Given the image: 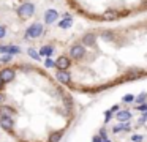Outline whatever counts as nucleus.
Listing matches in <instances>:
<instances>
[{
  "instance_id": "nucleus-31",
  "label": "nucleus",
  "mask_w": 147,
  "mask_h": 142,
  "mask_svg": "<svg viewBox=\"0 0 147 142\" xmlns=\"http://www.w3.org/2000/svg\"><path fill=\"white\" fill-rule=\"evenodd\" d=\"M101 142H111V139H103Z\"/></svg>"
},
{
  "instance_id": "nucleus-8",
  "label": "nucleus",
  "mask_w": 147,
  "mask_h": 142,
  "mask_svg": "<svg viewBox=\"0 0 147 142\" xmlns=\"http://www.w3.org/2000/svg\"><path fill=\"white\" fill-rule=\"evenodd\" d=\"M59 17V13L55 11V9H48V11L45 13V22L46 24H52V22H55Z\"/></svg>"
},
{
  "instance_id": "nucleus-15",
  "label": "nucleus",
  "mask_w": 147,
  "mask_h": 142,
  "mask_svg": "<svg viewBox=\"0 0 147 142\" xmlns=\"http://www.w3.org/2000/svg\"><path fill=\"white\" fill-rule=\"evenodd\" d=\"M142 76V71H138V69H131V71L127 73V77L128 79H138Z\"/></svg>"
},
{
  "instance_id": "nucleus-1",
  "label": "nucleus",
  "mask_w": 147,
  "mask_h": 142,
  "mask_svg": "<svg viewBox=\"0 0 147 142\" xmlns=\"http://www.w3.org/2000/svg\"><path fill=\"white\" fill-rule=\"evenodd\" d=\"M43 35V25L40 24V22H35V24H32L29 28H27L26 32V36L27 38H38Z\"/></svg>"
},
{
  "instance_id": "nucleus-17",
  "label": "nucleus",
  "mask_w": 147,
  "mask_h": 142,
  "mask_svg": "<svg viewBox=\"0 0 147 142\" xmlns=\"http://www.w3.org/2000/svg\"><path fill=\"white\" fill-rule=\"evenodd\" d=\"M136 100V96H134V95H125L123 98H122V101H123V103H133V101Z\"/></svg>"
},
{
  "instance_id": "nucleus-20",
  "label": "nucleus",
  "mask_w": 147,
  "mask_h": 142,
  "mask_svg": "<svg viewBox=\"0 0 147 142\" xmlns=\"http://www.w3.org/2000/svg\"><path fill=\"white\" fill-rule=\"evenodd\" d=\"M60 133H55V134H52L51 136V139H49V142H59V141H60Z\"/></svg>"
},
{
  "instance_id": "nucleus-27",
  "label": "nucleus",
  "mask_w": 147,
  "mask_h": 142,
  "mask_svg": "<svg viewBox=\"0 0 147 142\" xmlns=\"http://www.w3.org/2000/svg\"><path fill=\"white\" fill-rule=\"evenodd\" d=\"M119 107H120V106H119V104H115V106H112V107H111V112H112V114L119 112Z\"/></svg>"
},
{
  "instance_id": "nucleus-11",
  "label": "nucleus",
  "mask_w": 147,
  "mask_h": 142,
  "mask_svg": "<svg viewBox=\"0 0 147 142\" xmlns=\"http://www.w3.org/2000/svg\"><path fill=\"white\" fill-rule=\"evenodd\" d=\"M57 79H59L60 82H63V84H67V82H70L71 76L68 74L67 71H60V69H59V73H57Z\"/></svg>"
},
{
  "instance_id": "nucleus-7",
  "label": "nucleus",
  "mask_w": 147,
  "mask_h": 142,
  "mask_svg": "<svg viewBox=\"0 0 147 142\" xmlns=\"http://www.w3.org/2000/svg\"><path fill=\"white\" fill-rule=\"evenodd\" d=\"M55 66H57L60 71H65L67 68H70V59L68 57H59L57 59V62H55Z\"/></svg>"
},
{
  "instance_id": "nucleus-23",
  "label": "nucleus",
  "mask_w": 147,
  "mask_h": 142,
  "mask_svg": "<svg viewBox=\"0 0 147 142\" xmlns=\"http://www.w3.org/2000/svg\"><path fill=\"white\" fill-rule=\"evenodd\" d=\"M111 118H112V112H111V110H106V112H105V120H106V122H109Z\"/></svg>"
},
{
  "instance_id": "nucleus-21",
  "label": "nucleus",
  "mask_w": 147,
  "mask_h": 142,
  "mask_svg": "<svg viewBox=\"0 0 147 142\" xmlns=\"http://www.w3.org/2000/svg\"><path fill=\"white\" fill-rule=\"evenodd\" d=\"M138 110H141V112H147V103H142L139 104V106H136Z\"/></svg>"
},
{
  "instance_id": "nucleus-3",
  "label": "nucleus",
  "mask_w": 147,
  "mask_h": 142,
  "mask_svg": "<svg viewBox=\"0 0 147 142\" xmlns=\"http://www.w3.org/2000/svg\"><path fill=\"white\" fill-rule=\"evenodd\" d=\"M0 126L5 129V131L11 133L10 129H13V118L8 115H0Z\"/></svg>"
},
{
  "instance_id": "nucleus-16",
  "label": "nucleus",
  "mask_w": 147,
  "mask_h": 142,
  "mask_svg": "<svg viewBox=\"0 0 147 142\" xmlns=\"http://www.w3.org/2000/svg\"><path fill=\"white\" fill-rule=\"evenodd\" d=\"M146 100H147V93H146V92H142L139 96H136V100H134V101H136V103H139V104H142Z\"/></svg>"
},
{
  "instance_id": "nucleus-4",
  "label": "nucleus",
  "mask_w": 147,
  "mask_h": 142,
  "mask_svg": "<svg viewBox=\"0 0 147 142\" xmlns=\"http://www.w3.org/2000/svg\"><path fill=\"white\" fill-rule=\"evenodd\" d=\"M84 54H86V49H84V46H81V44H74L70 50V55L74 57V59H81Z\"/></svg>"
},
{
  "instance_id": "nucleus-30",
  "label": "nucleus",
  "mask_w": 147,
  "mask_h": 142,
  "mask_svg": "<svg viewBox=\"0 0 147 142\" xmlns=\"http://www.w3.org/2000/svg\"><path fill=\"white\" fill-rule=\"evenodd\" d=\"M103 38H108V40H112V35H111V33H103Z\"/></svg>"
},
{
  "instance_id": "nucleus-13",
  "label": "nucleus",
  "mask_w": 147,
  "mask_h": 142,
  "mask_svg": "<svg viewBox=\"0 0 147 142\" xmlns=\"http://www.w3.org/2000/svg\"><path fill=\"white\" fill-rule=\"evenodd\" d=\"M82 43H84V44H87V46H92V44L95 43V35H93V33L86 35V36L82 38Z\"/></svg>"
},
{
  "instance_id": "nucleus-25",
  "label": "nucleus",
  "mask_w": 147,
  "mask_h": 142,
  "mask_svg": "<svg viewBox=\"0 0 147 142\" xmlns=\"http://www.w3.org/2000/svg\"><path fill=\"white\" fill-rule=\"evenodd\" d=\"M5 30H7V28H5L3 25H0V38H3V36H5V33H7Z\"/></svg>"
},
{
  "instance_id": "nucleus-18",
  "label": "nucleus",
  "mask_w": 147,
  "mask_h": 142,
  "mask_svg": "<svg viewBox=\"0 0 147 142\" xmlns=\"http://www.w3.org/2000/svg\"><path fill=\"white\" fill-rule=\"evenodd\" d=\"M105 17L106 19H117L119 14H117V13H114V11H108V13H105Z\"/></svg>"
},
{
  "instance_id": "nucleus-26",
  "label": "nucleus",
  "mask_w": 147,
  "mask_h": 142,
  "mask_svg": "<svg viewBox=\"0 0 147 142\" xmlns=\"http://www.w3.org/2000/svg\"><path fill=\"white\" fill-rule=\"evenodd\" d=\"M11 59H13V55H7V57H2V59H0V62H10Z\"/></svg>"
},
{
  "instance_id": "nucleus-5",
  "label": "nucleus",
  "mask_w": 147,
  "mask_h": 142,
  "mask_svg": "<svg viewBox=\"0 0 147 142\" xmlns=\"http://www.w3.org/2000/svg\"><path fill=\"white\" fill-rule=\"evenodd\" d=\"M115 118L119 123H128V120L131 118V112L130 110H119V112H115Z\"/></svg>"
},
{
  "instance_id": "nucleus-22",
  "label": "nucleus",
  "mask_w": 147,
  "mask_h": 142,
  "mask_svg": "<svg viewBox=\"0 0 147 142\" xmlns=\"http://www.w3.org/2000/svg\"><path fill=\"white\" fill-rule=\"evenodd\" d=\"M131 141H133V142H142V136L133 134V136H131Z\"/></svg>"
},
{
  "instance_id": "nucleus-19",
  "label": "nucleus",
  "mask_w": 147,
  "mask_h": 142,
  "mask_svg": "<svg viewBox=\"0 0 147 142\" xmlns=\"http://www.w3.org/2000/svg\"><path fill=\"white\" fill-rule=\"evenodd\" d=\"M29 55L32 57V59H35V60H40V54L36 52L35 49H29Z\"/></svg>"
},
{
  "instance_id": "nucleus-29",
  "label": "nucleus",
  "mask_w": 147,
  "mask_h": 142,
  "mask_svg": "<svg viewBox=\"0 0 147 142\" xmlns=\"http://www.w3.org/2000/svg\"><path fill=\"white\" fill-rule=\"evenodd\" d=\"M101 141H103V139H101V137H100V134H96V136H95V137H93V139H92V142H101Z\"/></svg>"
},
{
  "instance_id": "nucleus-10",
  "label": "nucleus",
  "mask_w": 147,
  "mask_h": 142,
  "mask_svg": "<svg viewBox=\"0 0 147 142\" xmlns=\"http://www.w3.org/2000/svg\"><path fill=\"white\" fill-rule=\"evenodd\" d=\"M71 24H73V19H71V16H70V14H65V19L59 22V27H60V28H70Z\"/></svg>"
},
{
  "instance_id": "nucleus-9",
  "label": "nucleus",
  "mask_w": 147,
  "mask_h": 142,
  "mask_svg": "<svg viewBox=\"0 0 147 142\" xmlns=\"http://www.w3.org/2000/svg\"><path fill=\"white\" fill-rule=\"evenodd\" d=\"M0 52H8V54L13 55V54H19L21 49L16 46H0Z\"/></svg>"
},
{
  "instance_id": "nucleus-6",
  "label": "nucleus",
  "mask_w": 147,
  "mask_h": 142,
  "mask_svg": "<svg viewBox=\"0 0 147 142\" xmlns=\"http://www.w3.org/2000/svg\"><path fill=\"white\" fill-rule=\"evenodd\" d=\"M13 77H14V71L11 68H5V69H2V71H0V79H2L3 82L13 81Z\"/></svg>"
},
{
  "instance_id": "nucleus-14",
  "label": "nucleus",
  "mask_w": 147,
  "mask_h": 142,
  "mask_svg": "<svg viewBox=\"0 0 147 142\" xmlns=\"http://www.w3.org/2000/svg\"><path fill=\"white\" fill-rule=\"evenodd\" d=\"M52 52H54V47H52V46H43V47H41V50H40V55H46V57H49Z\"/></svg>"
},
{
  "instance_id": "nucleus-32",
  "label": "nucleus",
  "mask_w": 147,
  "mask_h": 142,
  "mask_svg": "<svg viewBox=\"0 0 147 142\" xmlns=\"http://www.w3.org/2000/svg\"><path fill=\"white\" fill-rule=\"evenodd\" d=\"M2 84H3V81H2V79H0V87H2Z\"/></svg>"
},
{
  "instance_id": "nucleus-24",
  "label": "nucleus",
  "mask_w": 147,
  "mask_h": 142,
  "mask_svg": "<svg viewBox=\"0 0 147 142\" xmlns=\"http://www.w3.org/2000/svg\"><path fill=\"white\" fill-rule=\"evenodd\" d=\"M45 65L48 66V68H52V66H55V63L52 62L51 59H46V62H45Z\"/></svg>"
},
{
  "instance_id": "nucleus-28",
  "label": "nucleus",
  "mask_w": 147,
  "mask_h": 142,
  "mask_svg": "<svg viewBox=\"0 0 147 142\" xmlns=\"http://www.w3.org/2000/svg\"><path fill=\"white\" fill-rule=\"evenodd\" d=\"M146 120H147V112H144L142 115H141V120H139V122H141V123H144Z\"/></svg>"
},
{
  "instance_id": "nucleus-12",
  "label": "nucleus",
  "mask_w": 147,
  "mask_h": 142,
  "mask_svg": "<svg viewBox=\"0 0 147 142\" xmlns=\"http://www.w3.org/2000/svg\"><path fill=\"white\" fill-rule=\"evenodd\" d=\"M120 131H130V125L128 123H119L112 128V133H120Z\"/></svg>"
},
{
  "instance_id": "nucleus-2",
  "label": "nucleus",
  "mask_w": 147,
  "mask_h": 142,
  "mask_svg": "<svg viewBox=\"0 0 147 142\" xmlns=\"http://www.w3.org/2000/svg\"><path fill=\"white\" fill-rule=\"evenodd\" d=\"M33 11H35V6H33V3H24V5L19 6V9H18V14H19V17L27 19V17H30V16L33 14Z\"/></svg>"
}]
</instances>
